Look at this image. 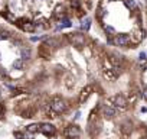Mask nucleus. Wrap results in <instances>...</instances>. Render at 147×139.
<instances>
[{
    "instance_id": "f257e3e1",
    "label": "nucleus",
    "mask_w": 147,
    "mask_h": 139,
    "mask_svg": "<svg viewBox=\"0 0 147 139\" xmlns=\"http://www.w3.org/2000/svg\"><path fill=\"white\" fill-rule=\"evenodd\" d=\"M49 106H51L52 112H55V113H63V112H66L68 107H69L68 102H66L65 99L59 97V96H55V97L51 100Z\"/></svg>"
},
{
    "instance_id": "f03ea898",
    "label": "nucleus",
    "mask_w": 147,
    "mask_h": 139,
    "mask_svg": "<svg viewBox=\"0 0 147 139\" xmlns=\"http://www.w3.org/2000/svg\"><path fill=\"white\" fill-rule=\"evenodd\" d=\"M111 104V107H114L115 110H125L127 107H128V100L123 96V94H115L114 97H111L110 100H108Z\"/></svg>"
},
{
    "instance_id": "7ed1b4c3",
    "label": "nucleus",
    "mask_w": 147,
    "mask_h": 139,
    "mask_svg": "<svg viewBox=\"0 0 147 139\" xmlns=\"http://www.w3.org/2000/svg\"><path fill=\"white\" fill-rule=\"evenodd\" d=\"M131 39H130V35L127 33H115L113 38L108 39V44H113L115 46H127L130 45Z\"/></svg>"
},
{
    "instance_id": "20e7f679",
    "label": "nucleus",
    "mask_w": 147,
    "mask_h": 139,
    "mask_svg": "<svg viewBox=\"0 0 147 139\" xmlns=\"http://www.w3.org/2000/svg\"><path fill=\"white\" fill-rule=\"evenodd\" d=\"M66 38H68V41H69L74 46H78V48H81V46H84V45L87 44V36H85L84 33H81V32L68 33Z\"/></svg>"
},
{
    "instance_id": "39448f33",
    "label": "nucleus",
    "mask_w": 147,
    "mask_h": 139,
    "mask_svg": "<svg viewBox=\"0 0 147 139\" xmlns=\"http://www.w3.org/2000/svg\"><path fill=\"white\" fill-rule=\"evenodd\" d=\"M63 133H65V136L69 138V139H77V138L81 136V130H80V127H78L77 125H69V126H66L65 130H63Z\"/></svg>"
},
{
    "instance_id": "423d86ee",
    "label": "nucleus",
    "mask_w": 147,
    "mask_h": 139,
    "mask_svg": "<svg viewBox=\"0 0 147 139\" xmlns=\"http://www.w3.org/2000/svg\"><path fill=\"white\" fill-rule=\"evenodd\" d=\"M92 90H94V87L91 86V84H88V86H85L82 90H81V93H80V104H84L87 100H88V97L91 96V93H92Z\"/></svg>"
},
{
    "instance_id": "0eeeda50",
    "label": "nucleus",
    "mask_w": 147,
    "mask_h": 139,
    "mask_svg": "<svg viewBox=\"0 0 147 139\" xmlns=\"http://www.w3.org/2000/svg\"><path fill=\"white\" fill-rule=\"evenodd\" d=\"M144 36H146V31H144V29H136V31H133L130 39H131L134 44H140V42L144 39Z\"/></svg>"
},
{
    "instance_id": "6e6552de",
    "label": "nucleus",
    "mask_w": 147,
    "mask_h": 139,
    "mask_svg": "<svg viewBox=\"0 0 147 139\" xmlns=\"http://www.w3.org/2000/svg\"><path fill=\"white\" fill-rule=\"evenodd\" d=\"M101 113H102L104 119H108V120H111V119H114V117H115V114H117V110H115L114 107H111V106H107V104H105V106L102 107Z\"/></svg>"
},
{
    "instance_id": "1a4fd4ad",
    "label": "nucleus",
    "mask_w": 147,
    "mask_h": 139,
    "mask_svg": "<svg viewBox=\"0 0 147 139\" xmlns=\"http://www.w3.org/2000/svg\"><path fill=\"white\" fill-rule=\"evenodd\" d=\"M39 130L42 132V133H45V135H55V132H56V129H55V126L53 125H51V123H42V125H39Z\"/></svg>"
},
{
    "instance_id": "9d476101",
    "label": "nucleus",
    "mask_w": 147,
    "mask_h": 139,
    "mask_svg": "<svg viewBox=\"0 0 147 139\" xmlns=\"http://www.w3.org/2000/svg\"><path fill=\"white\" fill-rule=\"evenodd\" d=\"M53 16H55L56 19L65 18V7L62 6V3H59V5L55 6V9H53Z\"/></svg>"
},
{
    "instance_id": "9b49d317",
    "label": "nucleus",
    "mask_w": 147,
    "mask_h": 139,
    "mask_svg": "<svg viewBox=\"0 0 147 139\" xmlns=\"http://www.w3.org/2000/svg\"><path fill=\"white\" fill-rule=\"evenodd\" d=\"M19 26H20L25 32H33V31H35V23H33V22H29V20H25L23 23H19Z\"/></svg>"
},
{
    "instance_id": "f8f14e48",
    "label": "nucleus",
    "mask_w": 147,
    "mask_h": 139,
    "mask_svg": "<svg viewBox=\"0 0 147 139\" xmlns=\"http://www.w3.org/2000/svg\"><path fill=\"white\" fill-rule=\"evenodd\" d=\"M43 44H45L48 48H59V46H61V44H59V41H58L56 38H48Z\"/></svg>"
},
{
    "instance_id": "ddd939ff",
    "label": "nucleus",
    "mask_w": 147,
    "mask_h": 139,
    "mask_svg": "<svg viewBox=\"0 0 147 139\" xmlns=\"http://www.w3.org/2000/svg\"><path fill=\"white\" fill-rule=\"evenodd\" d=\"M20 59H23V61H28V59H30L32 58V49L30 48H28V46H25V48H22V51H20Z\"/></svg>"
},
{
    "instance_id": "4468645a",
    "label": "nucleus",
    "mask_w": 147,
    "mask_h": 139,
    "mask_svg": "<svg viewBox=\"0 0 147 139\" xmlns=\"http://www.w3.org/2000/svg\"><path fill=\"white\" fill-rule=\"evenodd\" d=\"M121 130H123V133H125V135L131 133V132H133V123H131L130 120L123 122V125H121Z\"/></svg>"
},
{
    "instance_id": "2eb2a0df",
    "label": "nucleus",
    "mask_w": 147,
    "mask_h": 139,
    "mask_svg": "<svg viewBox=\"0 0 147 139\" xmlns=\"http://www.w3.org/2000/svg\"><path fill=\"white\" fill-rule=\"evenodd\" d=\"M39 54L42 57H51V48H48L45 44H42L40 48H39Z\"/></svg>"
},
{
    "instance_id": "dca6fc26",
    "label": "nucleus",
    "mask_w": 147,
    "mask_h": 139,
    "mask_svg": "<svg viewBox=\"0 0 147 139\" xmlns=\"http://www.w3.org/2000/svg\"><path fill=\"white\" fill-rule=\"evenodd\" d=\"M71 26H72L71 20H69L68 18H62V19H61V25H59V28H58V29H63V28H71Z\"/></svg>"
},
{
    "instance_id": "f3484780",
    "label": "nucleus",
    "mask_w": 147,
    "mask_h": 139,
    "mask_svg": "<svg viewBox=\"0 0 147 139\" xmlns=\"http://www.w3.org/2000/svg\"><path fill=\"white\" fill-rule=\"evenodd\" d=\"M38 130H39V125H38V123H32V125H29V126L26 127V132L33 133V135H35Z\"/></svg>"
},
{
    "instance_id": "a211bd4d",
    "label": "nucleus",
    "mask_w": 147,
    "mask_h": 139,
    "mask_svg": "<svg viewBox=\"0 0 147 139\" xmlns=\"http://www.w3.org/2000/svg\"><path fill=\"white\" fill-rule=\"evenodd\" d=\"M81 28H82V31H85V32H88L90 31V28H91V19H85V20H82V25H81Z\"/></svg>"
},
{
    "instance_id": "6ab92c4d",
    "label": "nucleus",
    "mask_w": 147,
    "mask_h": 139,
    "mask_svg": "<svg viewBox=\"0 0 147 139\" xmlns=\"http://www.w3.org/2000/svg\"><path fill=\"white\" fill-rule=\"evenodd\" d=\"M13 67H15L16 70H22V68L25 67V61L19 58V59H16V61L13 62Z\"/></svg>"
},
{
    "instance_id": "aec40b11",
    "label": "nucleus",
    "mask_w": 147,
    "mask_h": 139,
    "mask_svg": "<svg viewBox=\"0 0 147 139\" xmlns=\"http://www.w3.org/2000/svg\"><path fill=\"white\" fill-rule=\"evenodd\" d=\"M123 2H124V5H125L128 9H137V5H136L134 0H123Z\"/></svg>"
},
{
    "instance_id": "412c9836",
    "label": "nucleus",
    "mask_w": 147,
    "mask_h": 139,
    "mask_svg": "<svg viewBox=\"0 0 147 139\" xmlns=\"http://www.w3.org/2000/svg\"><path fill=\"white\" fill-rule=\"evenodd\" d=\"M71 2V6L75 9V10H80L81 9V3H80V0H69Z\"/></svg>"
},
{
    "instance_id": "4be33fe9",
    "label": "nucleus",
    "mask_w": 147,
    "mask_h": 139,
    "mask_svg": "<svg viewBox=\"0 0 147 139\" xmlns=\"http://www.w3.org/2000/svg\"><path fill=\"white\" fill-rule=\"evenodd\" d=\"M9 38V32L5 29H0V39H7Z\"/></svg>"
},
{
    "instance_id": "5701e85b",
    "label": "nucleus",
    "mask_w": 147,
    "mask_h": 139,
    "mask_svg": "<svg viewBox=\"0 0 147 139\" xmlns=\"http://www.w3.org/2000/svg\"><path fill=\"white\" fill-rule=\"evenodd\" d=\"M105 15H107V10H105V9H98V10H97V16H98V18H104Z\"/></svg>"
},
{
    "instance_id": "b1692460",
    "label": "nucleus",
    "mask_w": 147,
    "mask_h": 139,
    "mask_svg": "<svg viewBox=\"0 0 147 139\" xmlns=\"http://www.w3.org/2000/svg\"><path fill=\"white\" fill-rule=\"evenodd\" d=\"M105 31H107V32H110V33H111L113 36H114V35L117 33V32H115V29H114L113 26H105Z\"/></svg>"
},
{
    "instance_id": "393cba45",
    "label": "nucleus",
    "mask_w": 147,
    "mask_h": 139,
    "mask_svg": "<svg viewBox=\"0 0 147 139\" xmlns=\"http://www.w3.org/2000/svg\"><path fill=\"white\" fill-rule=\"evenodd\" d=\"M15 138L16 139H25L23 138V133H20V132H15Z\"/></svg>"
},
{
    "instance_id": "a878e982",
    "label": "nucleus",
    "mask_w": 147,
    "mask_h": 139,
    "mask_svg": "<svg viewBox=\"0 0 147 139\" xmlns=\"http://www.w3.org/2000/svg\"><path fill=\"white\" fill-rule=\"evenodd\" d=\"M138 58H140V61H146V59H147V58H146V54H144V52H140Z\"/></svg>"
},
{
    "instance_id": "bb28decb",
    "label": "nucleus",
    "mask_w": 147,
    "mask_h": 139,
    "mask_svg": "<svg viewBox=\"0 0 147 139\" xmlns=\"http://www.w3.org/2000/svg\"><path fill=\"white\" fill-rule=\"evenodd\" d=\"M3 113V106H0V114Z\"/></svg>"
},
{
    "instance_id": "cd10ccee",
    "label": "nucleus",
    "mask_w": 147,
    "mask_h": 139,
    "mask_svg": "<svg viewBox=\"0 0 147 139\" xmlns=\"http://www.w3.org/2000/svg\"><path fill=\"white\" fill-rule=\"evenodd\" d=\"M140 139H147V136H144V138H140Z\"/></svg>"
},
{
    "instance_id": "c85d7f7f",
    "label": "nucleus",
    "mask_w": 147,
    "mask_h": 139,
    "mask_svg": "<svg viewBox=\"0 0 147 139\" xmlns=\"http://www.w3.org/2000/svg\"><path fill=\"white\" fill-rule=\"evenodd\" d=\"M110 2H115V0H110Z\"/></svg>"
},
{
    "instance_id": "c756f323",
    "label": "nucleus",
    "mask_w": 147,
    "mask_h": 139,
    "mask_svg": "<svg viewBox=\"0 0 147 139\" xmlns=\"http://www.w3.org/2000/svg\"><path fill=\"white\" fill-rule=\"evenodd\" d=\"M146 2H147V0H146Z\"/></svg>"
}]
</instances>
